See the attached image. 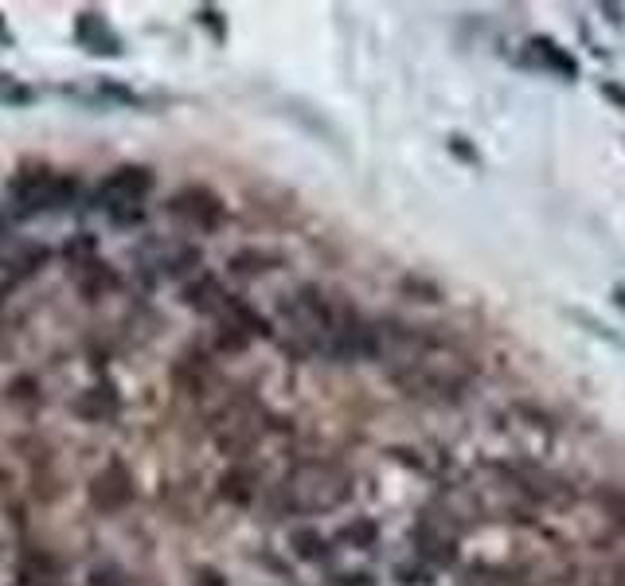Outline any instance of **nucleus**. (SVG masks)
Returning <instances> with one entry per match:
<instances>
[{"instance_id": "obj_12", "label": "nucleus", "mask_w": 625, "mask_h": 586, "mask_svg": "<svg viewBox=\"0 0 625 586\" xmlns=\"http://www.w3.org/2000/svg\"><path fill=\"white\" fill-rule=\"evenodd\" d=\"M434 505L442 508V513L450 516V521L457 524V528L462 532H470L473 524H481L485 521V497H481L477 493V485H446V488H438V493H434Z\"/></svg>"}, {"instance_id": "obj_6", "label": "nucleus", "mask_w": 625, "mask_h": 586, "mask_svg": "<svg viewBox=\"0 0 625 586\" xmlns=\"http://www.w3.org/2000/svg\"><path fill=\"white\" fill-rule=\"evenodd\" d=\"M462 536L465 532L457 528V524L450 521L434 501H426V505L419 508V516H414V524H411L414 559H423L426 567H434V570L457 567V559H462Z\"/></svg>"}, {"instance_id": "obj_34", "label": "nucleus", "mask_w": 625, "mask_h": 586, "mask_svg": "<svg viewBox=\"0 0 625 586\" xmlns=\"http://www.w3.org/2000/svg\"><path fill=\"white\" fill-rule=\"evenodd\" d=\"M195 20H200L208 32H212V40L215 43H223L228 40V20H223V12L220 9H212V4H203L200 12H195Z\"/></svg>"}, {"instance_id": "obj_2", "label": "nucleus", "mask_w": 625, "mask_h": 586, "mask_svg": "<svg viewBox=\"0 0 625 586\" xmlns=\"http://www.w3.org/2000/svg\"><path fill=\"white\" fill-rule=\"evenodd\" d=\"M278 317H282L285 329L278 336L285 356L336 360V344H341V302L329 290H321L317 282H301L298 290L285 293L282 302H278Z\"/></svg>"}, {"instance_id": "obj_22", "label": "nucleus", "mask_w": 625, "mask_h": 586, "mask_svg": "<svg viewBox=\"0 0 625 586\" xmlns=\"http://www.w3.org/2000/svg\"><path fill=\"white\" fill-rule=\"evenodd\" d=\"M333 544L344 547V552H375L380 547V524L372 516H352L336 528Z\"/></svg>"}, {"instance_id": "obj_7", "label": "nucleus", "mask_w": 625, "mask_h": 586, "mask_svg": "<svg viewBox=\"0 0 625 586\" xmlns=\"http://www.w3.org/2000/svg\"><path fill=\"white\" fill-rule=\"evenodd\" d=\"M164 208H169V215L180 223V228L200 231V235H215V231L228 223V208H223V200L203 184H188V188H180V192H172Z\"/></svg>"}, {"instance_id": "obj_14", "label": "nucleus", "mask_w": 625, "mask_h": 586, "mask_svg": "<svg viewBox=\"0 0 625 586\" xmlns=\"http://www.w3.org/2000/svg\"><path fill=\"white\" fill-rule=\"evenodd\" d=\"M74 43L82 51H90V55H107V59L122 55V36L110 28V20L98 9L79 12V20H74Z\"/></svg>"}, {"instance_id": "obj_11", "label": "nucleus", "mask_w": 625, "mask_h": 586, "mask_svg": "<svg viewBox=\"0 0 625 586\" xmlns=\"http://www.w3.org/2000/svg\"><path fill=\"white\" fill-rule=\"evenodd\" d=\"M172 383H177V391H184L188 400H208L215 387V364L208 352L200 348H188L184 356L172 364Z\"/></svg>"}, {"instance_id": "obj_42", "label": "nucleus", "mask_w": 625, "mask_h": 586, "mask_svg": "<svg viewBox=\"0 0 625 586\" xmlns=\"http://www.w3.org/2000/svg\"><path fill=\"white\" fill-rule=\"evenodd\" d=\"M0 40H4V43H12V36H9V32H4V24H0Z\"/></svg>"}, {"instance_id": "obj_25", "label": "nucleus", "mask_w": 625, "mask_h": 586, "mask_svg": "<svg viewBox=\"0 0 625 586\" xmlns=\"http://www.w3.org/2000/svg\"><path fill=\"white\" fill-rule=\"evenodd\" d=\"M251 336L243 333L239 325H231V321H215V333H212V348L220 352V356H239V352L251 348Z\"/></svg>"}, {"instance_id": "obj_35", "label": "nucleus", "mask_w": 625, "mask_h": 586, "mask_svg": "<svg viewBox=\"0 0 625 586\" xmlns=\"http://www.w3.org/2000/svg\"><path fill=\"white\" fill-rule=\"evenodd\" d=\"M333 586H375L372 570H336Z\"/></svg>"}, {"instance_id": "obj_37", "label": "nucleus", "mask_w": 625, "mask_h": 586, "mask_svg": "<svg viewBox=\"0 0 625 586\" xmlns=\"http://www.w3.org/2000/svg\"><path fill=\"white\" fill-rule=\"evenodd\" d=\"M9 586H67V578H32V575H17Z\"/></svg>"}, {"instance_id": "obj_10", "label": "nucleus", "mask_w": 625, "mask_h": 586, "mask_svg": "<svg viewBox=\"0 0 625 586\" xmlns=\"http://www.w3.org/2000/svg\"><path fill=\"white\" fill-rule=\"evenodd\" d=\"M87 497H90V505H94L98 513H107V516L130 508L133 497H138V485H133V473L125 469V462H118V457H114L107 469L94 473V477H90Z\"/></svg>"}, {"instance_id": "obj_32", "label": "nucleus", "mask_w": 625, "mask_h": 586, "mask_svg": "<svg viewBox=\"0 0 625 586\" xmlns=\"http://www.w3.org/2000/svg\"><path fill=\"white\" fill-rule=\"evenodd\" d=\"M107 220L114 228H141L145 223V204H114L107 208Z\"/></svg>"}, {"instance_id": "obj_13", "label": "nucleus", "mask_w": 625, "mask_h": 586, "mask_svg": "<svg viewBox=\"0 0 625 586\" xmlns=\"http://www.w3.org/2000/svg\"><path fill=\"white\" fill-rule=\"evenodd\" d=\"M180 302H184L192 313H200V317H220V313L228 310L231 293L220 277L208 274V270H200V274L188 277V282L180 285Z\"/></svg>"}, {"instance_id": "obj_31", "label": "nucleus", "mask_w": 625, "mask_h": 586, "mask_svg": "<svg viewBox=\"0 0 625 586\" xmlns=\"http://www.w3.org/2000/svg\"><path fill=\"white\" fill-rule=\"evenodd\" d=\"M63 259L71 262V266H79V262H87V259H98V239L87 235V231H79V235L63 246Z\"/></svg>"}, {"instance_id": "obj_24", "label": "nucleus", "mask_w": 625, "mask_h": 586, "mask_svg": "<svg viewBox=\"0 0 625 586\" xmlns=\"http://www.w3.org/2000/svg\"><path fill=\"white\" fill-rule=\"evenodd\" d=\"M51 259V251L43 243H32V246H20V254L17 259H9L4 266H9V277L12 282H20V277H28V274H40L43 270V262Z\"/></svg>"}, {"instance_id": "obj_38", "label": "nucleus", "mask_w": 625, "mask_h": 586, "mask_svg": "<svg viewBox=\"0 0 625 586\" xmlns=\"http://www.w3.org/2000/svg\"><path fill=\"white\" fill-rule=\"evenodd\" d=\"M602 94H606L609 102H617V107L625 110V87H622V82H602Z\"/></svg>"}, {"instance_id": "obj_29", "label": "nucleus", "mask_w": 625, "mask_h": 586, "mask_svg": "<svg viewBox=\"0 0 625 586\" xmlns=\"http://www.w3.org/2000/svg\"><path fill=\"white\" fill-rule=\"evenodd\" d=\"M399 293H406L411 302H423V305L442 302V290H438V285L426 282V277H419V274H406L403 282H399Z\"/></svg>"}, {"instance_id": "obj_30", "label": "nucleus", "mask_w": 625, "mask_h": 586, "mask_svg": "<svg viewBox=\"0 0 625 586\" xmlns=\"http://www.w3.org/2000/svg\"><path fill=\"white\" fill-rule=\"evenodd\" d=\"M594 501H598L602 505V513L609 516V521L617 524V528L625 532V488H598V493H594Z\"/></svg>"}, {"instance_id": "obj_17", "label": "nucleus", "mask_w": 625, "mask_h": 586, "mask_svg": "<svg viewBox=\"0 0 625 586\" xmlns=\"http://www.w3.org/2000/svg\"><path fill=\"white\" fill-rule=\"evenodd\" d=\"M285 544H290L293 559L313 563V567H329V563L336 559V552H341V547L333 544V536H325V532L313 528V524H298V528H290Z\"/></svg>"}, {"instance_id": "obj_19", "label": "nucleus", "mask_w": 625, "mask_h": 586, "mask_svg": "<svg viewBox=\"0 0 625 586\" xmlns=\"http://www.w3.org/2000/svg\"><path fill=\"white\" fill-rule=\"evenodd\" d=\"M528 55H532V63H536L540 71L560 74L563 82H575V79H578L575 55H571L567 48H560V43H555L552 36H532V40H528Z\"/></svg>"}, {"instance_id": "obj_8", "label": "nucleus", "mask_w": 625, "mask_h": 586, "mask_svg": "<svg viewBox=\"0 0 625 586\" xmlns=\"http://www.w3.org/2000/svg\"><path fill=\"white\" fill-rule=\"evenodd\" d=\"M203 266V251L195 243H149L138 254V270L145 282H161V277H195Z\"/></svg>"}, {"instance_id": "obj_28", "label": "nucleus", "mask_w": 625, "mask_h": 586, "mask_svg": "<svg viewBox=\"0 0 625 586\" xmlns=\"http://www.w3.org/2000/svg\"><path fill=\"white\" fill-rule=\"evenodd\" d=\"M391 578H395L399 586H431L434 583V567H426L423 559L395 563V567H391Z\"/></svg>"}, {"instance_id": "obj_18", "label": "nucleus", "mask_w": 625, "mask_h": 586, "mask_svg": "<svg viewBox=\"0 0 625 586\" xmlns=\"http://www.w3.org/2000/svg\"><path fill=\"white\" fill-rule=\"evenodd\" d=\"M71 277H74V285H79V293L87 297V302H98V297H107V293H114L118 285H122L118 270L110 266L107 259L79 262V266H71Z\"/></svg>"}, {"instance_id": "obj_26", "label": "nucleus", "mask_w": 625, "mask_h": 586, "mask_svg": "<svg viewBox=\"0 0 625 586\" xmlns=\"http://www.w3.org/2000/svg\"><path fill=\"white\" fill-rule=\"evenodd\" d=\"M4 400L17 403V407H24V411H36V407H40V403H43L40 383H36L32 375H20V380H12V383H9V391H4Z\"/></svg>"}, {"instance_id": "obj_5", "label": "nucleus", "mask_w": 625, "mask_h": 586, "mask_svg": "<svg viewBox=\"0 0 625 586\" xmlns=\"http://www.w3.org/2000/svg\"><path fill=\"white\" fill-rule=\"evenodd\" d=\"M74 195H79V176H63L43 164H36V169L24 164L9 184V215L32 220L43 212H63L67 204H74Z\"/></svg>"}, {"instance_id": "obj_20", "label": "nucleus", "mask_w": 625, "mask_h": 586, "mask_svg": "<svg viewBox=\"0 0 625 586\" xmlns=\"http://www.w3.org/2000/svg\"><path fill=\"white\" fill-rule=\"evenodd\" d=\"M278 266H282V254L266 251V246H243L228 259V274L239 282H259V277L274 274Z\"/></svg>"}, {"instance_id": "obj_36", "label": "nucleus", "mask_w": 625, "mask_h": 586, "mask_svg": "<svg viewBox=\"0 0 625 586\" xmlns=\"http://www.w3.org/2000/svg\"><path fill=\"white\" fill-rule=\"evenodd\" d=\"M195 586H228V578H223L215 567H200L195 570Z\"/></svg>"}, {"instance_id": "obj_15", "label": "nucleus", "mask_w": 625, "mask_h": 586, "mask_svg": "<svg viewBox=\"0 0 625 586\" xmlns=\"http://www.w3.org/2000/svg\"><path fill=\"white\" fill-rule=\"evenodd\" d=\"M215 493L231 508H251L262 497V473L254 465H228L215 481Z\"/></svg>"}, {"instance_id": "obj_21", "label": "nucleus", "mask_w": 625, "mask_h": 586, "mask_svg": "<svg viewBox=\"0 0 625 586\" xmlns=\"http://www.w3.org/2000/svg\"><path fill=\"white\" fill-rule=\"evenodd\" d=\"M215 321H231V325L243 329V333L251 336V341H274V336H278V333H274V325H270L266 313H259L251 302H243V297H235V293H231L228 310H223Z\"/></svg>"}, {"instance_id": "obj_27", "label": "nucleus", "mask_w": 625, "mask_h": 586, "mask_svg": "<svg viewBox=\"0 0 625 586\" xmlns=\"http://www.w3.org/2000/svg\"><path fill=\"white\" fill-rule=\"evenodd\" d=\"M87 586H161V583H153V578H145V575H125L122 567H98V570H90Z\"/></svg>"}, {"instance_id": "obj_1", "label": "nucleus", "mask_w": 625, "mask_h": 586, "mask_svg": "<svg viewBox=\"0 0 625 586\" xmlns=\"http://www.w3.org/2000/svg\"><path fill=\"white\" fill-rule=\"evenodd\" d=\"M375 329H380L375 360L406 400L457 403L477 380V360L462 344L426 333L423 325H399V321H375Z\"/></svg>"}, {"instance_id": "obj_9", "label": "nucleus", "mask_w": 625, "mask_h": 586, "mask_svg": "<svg viewBox=\"0 0 625 586\" xmlns=\"http://www.w3.org/2000/svg\"><path fill=\"white\" fill-rule=\"evenodd\" d=\"M149 192H153V172H149L145 164H118V169L98 184V192L90 195V208L107 212V208H114V204H145Z\"/></svg>"}, {"instance_id": "obj_4", "label": "nucleus", "mask_w": 625, "mask_h": 586, "mask_svg": "<svg viewBox=\"0 0 625 586\" xmlns=\"http://www.w3.org/2000/svg\"><path fill=\"white\" fill-rule=\"evenodd\" d=\"M270 426H274V415L254 395H228L212 411V446L215 454L239 462V457H246L266 438Z\"/></svg>"}, {"instance_id": "obj_33", "label": "nucleus", "mask_w": 625, "mask_h": 586, "mask_svg": "<svg viewBox=\"0 0 625 586\" xmlns=\"http://www.w3.org/2000/svg\"><path fill=\"white\" fill-rule=\"evenodd\" d=\"M32 90L20 87L12 74H0V102H9V107H24V102H32Z\"/></svg>"}, {"instance_id": "obj_16", "label": "nucleus", "mask_w": 625, "mask_h": 586, "mask_svg": "<svg viewBox=\"0 0 625 586\" xmlns=\"http://www.w3.org/2000/svg\"><path fill=\"white\" fill-rule=\"evenodd\" d=\"M74 415L82 423H114L122 415V395L110 380L102 383H90L87 391H79V400H74Z\"/></svg>"}, {"instance_id": "obj_23", "label": "nucleus", "mask_w": 625, "mask_h": 586, "mask_svg": "<svg viewBox=\"0 0 625 586\" xmlns=\"http://www.w3.org/2000/svg\"><path fill=\"white\" fill-rule=\"evenodd\" d=\"M63 570H67L63 559H56L51 552L32 547V544L20 552V563H17V575H32V578H63Z\"/></svg>"}, {"instance_id": "obj_41", "label": "nucleus", "mask_w": 625, "mask_h": 586, "mask_svg": "<svg viewBox=\"0 0 625 586\" xmlns=\"http://www.w3.org/2000/svg\"><path fill=\"white\" fill-rule=\"evenodd\" d=\"M614 302H617V310L625 313V285H617V290H614Z\"/></svg>"}, {"instance_id": "obj_40", "label": "nucleus", "mask_w": 625, "mask_h": 586, "mask_svg": "<svg viewBox=\"0 0 625 586\" xmlns=\"http://www.w3.org/2000/svg\"><path fill=\"white\" fill-rule=\"evenodd\" d=\"M598 12H606V20L614 28H622V9H617V4H598Z\"/></svg>"}, {"instance_id": "obj_3", "label": "nucleus", "mask_w": 625, "mask_h": 586, "mask_svg": "<svg viewBox=\"0 0 625 586\" xmlns=\"http://www.w3.org/2000/svg\"><path fill=\"white\" fill-rule=\"evenodd\" d=\"M352 501V473L333 457H305L274 488V505L285 516H329Z\"/></svg>"}, {"instance_id": "obj_39", "label": "nucleus", "mask_w": 625, "mask_h": 586, "mask_svg": "<svg viewBox=\"0 0 625 586\" xmlns=\"http://www.w3.org/2000/svg\"><path fill=\"white\" fill-rule=\"evenodd\" d=\"M450 149H454L462 161H470V164H477V153L473 149H465V138H450Z\"/></svg>"}]
</instances>
